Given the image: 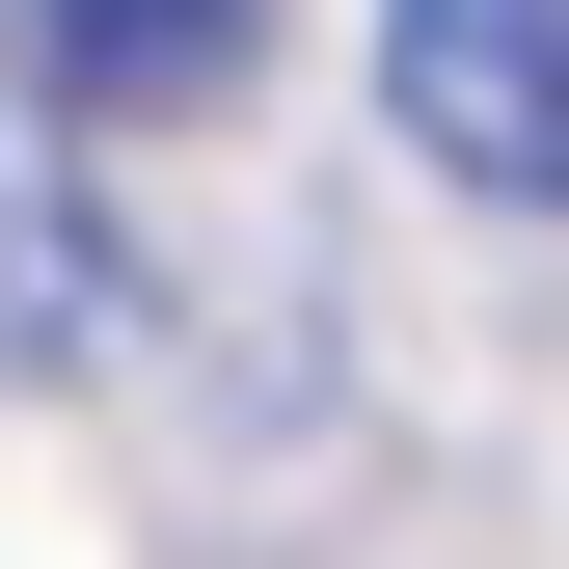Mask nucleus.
I'll use <instances>...</instances> for the list:
<instances>
[{
    "label": "nucleus",
    "instance_id": "1",
    "mask_svg": "<svg viewBox=\"0 0 569 569\" xmlns=\"http://www.w3.org/2000/svg\"><path fill=\"white\" fill-rule=\"evenodd\" d=\"M380 109H407V163L569 218V0H380Z\"/></svg>",
    "mask_w": 569,
    "mask_h": 569
},
{
    "label": "nucleus",
    "instance_id": "2",
    "mask_svg": "<svg viewBox=\"0 0 569 569\" xmlns=\"http://www.w3.org/2000/svg\"><path fill=\"white\" fill-rule=\"evenodd\" d=\"M244 28L271 0H0V82L28 109H190V82H244Z\"/></svg>",
    "mask_w": 569,
    "mask_h": 569
},
{
    "label": "nucleus",
    "instance_id": "3",
    "mask_svg": "<svg viewBox=\"0 0 569 569\" xmlns=\"http://www.w3.org/2000/svg\"><path fill=\"white\" fill-rule=\"evenodd\" d=\"M109 352V244H82V190H28V136H0V380H82Z\"/></svg>",
    "mask_w": 569,
    "mask_h": 569
}]
</instances>
